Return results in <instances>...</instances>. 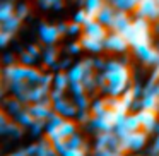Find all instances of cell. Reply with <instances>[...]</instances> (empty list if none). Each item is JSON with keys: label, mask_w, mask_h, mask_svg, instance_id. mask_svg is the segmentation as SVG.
Listing matches in <instances>:
<instances>
[{"label": "cell", "mask_w": 159, "mask_h": 156, "mask_svg": "<svg viewBox=\"0 0 159 156\" xmlns=\"http://www.w3.org/2000/svg\"><path fill=\"white\" fill-rule=\"evenodd\" d=\"M104 74L108 77V86L104 93L110 96H121L123 91L130 87V69L121 60H110L106 62Z\"/></svg>", "instance_id": "obj_1"}, {"label": "cell", "mask_w": 159, "mask_h": 156, "mask_svg": "<svg viewBox=\"0 0 159 156\" xmlns=\"http://www.w3.org/2000/svg\"><path fill=\"white\" fill-rule=\"evenodd\" d=\"M125 38L130 43V48H137L142 45H151L152 43V26L151 21L140 16H135L134 22H132V28L125 33Z\"/></svg>", "instance_id": "obj_2"}, {"label": "cell", "mask_w": 159, "mask_h": 156, "mask_svg": "<svg viewBox=\"0 0 159 156\" xmlns=\"http://www.w3.org/2000/svg\"><path fill=\"white\" fill-rule=\"evenodd\" d=\"M147 134L144 129H139V130H134L127 135V137L120 139V151L127 154L128 151H142L147 144Z\"/></svg>", "instance_id": "obj_3"}, {"label": "cell", "mask_w": 159, "mask_h": 156, "mask_svg": "<svg viewBox=\"0 0 159 156\" xmlns=\"http://www.w3.org/2000/svg\"><path fill=\"white\" fill-rule=\"evenodd\" d=\"M89 127L96 132H110V130H115L116 129V111L108 108L104 113L101 115H96L91 118L89 122Z\"/></svg>", "instance_id": "obj_4"}, {"label": "cell", "mask_w": 159, "mask_h": 156, "mask_svg": "<svg viewBox=\"0 0 159 156\" xmlns=\"http://www.w3.org/2000/svg\"><path fill=\"white\" fill-rule=\"evenodd\" d=\"M104 48L110 50V52H115V53H125L130 48V43H128V40L121 33L111 31L108 35V38L104 40Z\"/></svg>", "instance_id": "obj_5"}, {"label": "cell", "mask_w": 159, "mask_h": 156, "mask_svg": "<svg viewBox=\"0 0 159 156\" xmlns=\"http://www.w3.org/2000/svg\"><path fill=\"white\" fill-rule=\"evenodd\" d=\"M135 16L149 21H159V0H140L139 7L135 9Z\"/></svg>", "instance_id": "obj_6"}, {"label": "cell", "mask_w": 159, "mask_h": 156, "mask_svg": "<svg viewBox=\"0 0 159 156\" xmlns=\"http://www.w3.org/2000/svg\"><path fill=\"white\" fill-rule=\"evenodd\" d=\"M134 53L144 64H147V65H156L159 62V50L156 46H152V43L151 45H142V46L134 48Z\"/></svg>", "instance_id": "obj_7"}, {"label": "cell", "mask_w": 159, "mask_h": 156, "mask_svg": "<svg viewBox=\"0 0 159 156\" xmlns=\"http://www.w3.org/2000/svg\"><path fill=\"white\" fill-rule=\"evenodd\" d=\"M53 110L65 118H75L77 113H79L77 103L75 101H69L67 98H62V100L55 101V103H53Z\"/></svg>", "instance_id": "obj_8"}, {"label": "cell", "mask_w": 159, "mask_h": 156, "mask_svg": "<svg viewBox=\"0 0 159 156\" xmlns=\"http://www.w3.org/2000/svg\"><path fill=\"white\" fill-rule=\"evenodd\" d=\"M132 22H134V19L128 16L127 11H116V14H115V19H113V24H111L110 31H116V33H121V35H125V33H127L128 29L132 28Z\"/></svg>", "instance_id": "obj_9"}, {"label": "cell", "mask_w": 159, "mask_h": 156, "mask_svg": "<svg viewBox=\"0 0 159 156\" xmlns=\"http://www.w3.org/2000/svg\"><path fill=\"white\" fill-rule=\"evenodd\" d=\"M137 117H139V120H140V127L144 129L145 132H149V134H154L156 125H157V113L142 108V110L137 111Z\"/></svg>", "instance_id": "obj_10"}, {"label": "cell", "mask_w": 159, "mask_h": 156, "mask_svg": "<svg viewBox=\"0 0 159 156\" xmlns=\"http://www.w3.org/2000/svg\"><path fill=\"white\" fill-rule=\"evenodd\" d=\"M82 33H86V35H91V36H94V38H98V40H106L108 38V28L103 24V22H99L98 19H91V21H87L86 24H84V31Z\"/></svg>", "instance_id": "obj_11"}, {"label": "cell", "mask_w": 159, "mask_h": 156, "mask_svg": "<svg viewBox=\"0 0 159 156\" xmlns=\"http://www.w3.org/2000/svg\"><path fill=\"white\" fill-rule=\"evenodd\" d=\"M39 36H41V41L46 45H55L60 38V31L58 26L53 24H39Z\"/></svg>", "instance_id": "obj_12"}, {"label": "cell", "mask_w": 159, "mask_h": 156, "mask_svg": "<svg viewBox=\"0 0 159 156\" xmlns=\"http://www.w3.org/2000/svg\"><path fill=\"white\" fill-rule=\"evenodd\" d=\"M79 41L82 43L84 50H87V52H91V53H101L103 50H106L104 48L103 40H98V38H94V36H91V35H86V33L80 35Z\"/></svg>", "instance_id": "obj_13"}, {"label": "cell", "mask_w": 159, "mask_h": 156, "mask_svg": "<svg viewBox=\"0 0 159 156\" xmlns=\"http://www.w3.org/2000/svg\"><path fill=\"white\" fill-rule=\"evenodd\" d=\"M28 108H29V111L34 115V118H41V120H48V118L55 113L53 105H46V103H41V101L28 105Z\"/></svg>", "instance_id": "obj_14"}, {"label": "cell", "mask_w": 159, "mask_h": 156, "mask_svg": "<svg viewBox=\"0 0 159 156\" xmlns=\"http://www.w3.org/2000/svg\"><path fill=\"white\" fill-rule=\"evenodd\" d=\"M115 14H116V9L113 7V5L110 4V2H106V4L101 7L99 14H98V21L103 22L104 26H106L108 29L111 28V24H113V19H115Z\"/></svg>", "instance_id": "obj_15"}, {"label": "cell", "mask_w": 159, "mask_h": 156, "mask_svg": "<svg viewBox=\"0 0 159 156\" xmlns=\"http://www.w3.org/2000/svg\"><path fill=\"white\" fill-rule=\"evenodd\" d=\"M26 108V105L22 103L21 100H17L16 96L12 98H7V100L4 101V111H7L9 115H11L12 118H16L19 113H21L22 110Z\"/></svg>", "instance_id": "obj_16"}, {"label": "cell", "mask_w": 159, "mask_h": 156, "mask_svg": "<svg viewBox=\"0 0 159 156\" xmlns=\"http://www.w3.org/2000/svg\"><path fill=\"white\" fill-rule=\"evenodd\" d=\"M77 120H74V118H65L63 120V124L58 127V135H60V139H69L70 135H74L77 132V124H75Z\"/></svg>", "instance_id": "obj_17"}, {"label": "cell", "mask_w": 159, "mask_h": 156, "mask_svg": "<svg viewBox=\"0 0 159 156\" xmlns=\"http://www.w3.org/2000/svg\"><path fill=\"white\" fill-rule=\"evenodd\" d=\"M111 5H113L116 11H127V12H132L139 7L140 0H108Z\"/></svg>", "instance_id": "obj_18"}, {"label": "cell", "mask_w": 159, "mask_h": 156, "mask_svg": "<svg viewBox=\"0 0 159 156\" xmlns=\"http://www.w3.org/2000/svg\"><path fill=\"white\" fill-rule=\"evenodd\" d=\"M21 21L22 19L19 17L17 14L11 16L9 19L2 21V31H7V33H11V35L14 36V33H17V29L21 28Z\"/></svg>", "instance_id": "obj_19"}, {"label": "cell", "mask_w": 159, "mask_h": 156, "mask_svg": "<svg viewBox=\"0 0 159 156\" xmlns=\"http://www.w3.org/2000/svg\"><path fill=\"white\" fill-rule=\"evenodd\" d=\"M55 154H57V151L53 148V142L48 137H43L38 142V153H36V156H55Z\"/></svg>", "instance_id": "obj_20"}, {"label": "cell", "mask_w": 159, "mask_h": 156, "mask_svg": "<svg viewBox=\"0 0 159 156\" xmlns=\"http://www.w3.org/2000/svg\"><path fill=\"white\" fill-rule=\"evenodd\" d=\"M14 120L17 122V124L21 125L22 129H29V127H31L33 124H34V120H36V118H34V115H33L31 111H29V108L26 106L24 110H22L21 113H19L17 117L14 118Z\"/></svg>", "instance_id": "obj_21"}, {"label": "cell", "mask_w": 159, "mask_h": 156, "mask_svg": "<svg viewBox=\"0 0 159 156\" xmlns=\"http://www.w3.org/2000/svg\"><path fill=\"white\" fill-rule=\"evenodd\" d=\"M69 81L70 83H80L84 79V74H86V69H84L82 62H77L74 67H70L69 72Z\"/></svg>", "instance_id": "obj_22"}, {"label": "cell", "mask_w": 159, "mask_h": 156, "mask_svg": "<svg viewBox=\"0 0 159 156\" xmlns=\"http://www.w3.org/2000/svg\"><path fill=\"white\" fill-rule=\"evenodd\" d=\"M104 4H106L104 0H86V11L89 12L91 19H98V14Z\"/></svg>", "instance_id": "obj_23"}, {"label": "cell", "mask_w": 159, "mask_h": 156, "mask_svg": "<svg viewBox=\"0 0 159 156\" xmlns=\"http://www.w3.org/2000/svg\"><path fill=\"white\" fill-rule=\"evenodd\" d=\"M41 55H43V64H45V65H48V67H53L57 64L58 52H57V48L53 45H48V48H46Z\"/></svg>", "instance_id": "obj_24"}, {"label": "cell", "mask_w": 159, "mask_h": 156, "mask_svg": "<svg viewBox=\"0 0 159 156\" xmlns=\"http://www.w3.org/2000/svg\"><path fill=\"white\" fill-rule=\"evenodd\" d=\"M91 113L96 117V115H101L108 110V103H106V98H99V100H93L91 101V106H89Z\"/></svg>", "instance_id": "obj_25"}, {"label": "cell", "mask_w": 159, "mask_h": 156, "mask_svg": "<svg viewBox=\"0 0 159 156\" xmlns=\"http://www.w3.org/2000/svg\"><path fill=\"white\" fill-rule=\"evenodd\" d=\"M53 87L67 91L70 87V81H69V74L67 72H58L55 74V81H53Z\"/></svg>", "instance_id": "obj_26"}, {"label": "cell", "mask_w": 159, "mask_h": 156, "mask_svg": "<svg viewBox=\"0 0 159 156\" xmlns=\"http://www.w3.org/2000/svg\"><path fill=\"white\" fill-rule=\"evenodd\" d=\"M14 14H16L14 4H12L11 0H5L4 4H2V7H0V21H5V19H9Z\"/></svg>", "instance_id": "obj_27"}, {"label": "cell", "mask_w": 159, "mask_h": 156, "mask_svg": "<svg viewBox=\"0 0 159 156\" xmlns=\"http://www.w3.org/2000/svg\"><path fill=\"white\" fill-rule=\"evenodd\" d=\"M82 146H86L84 137H82V135H79L77 132L67 139V148H82Z\"/></svg>", "instance_id": "obj_28"}, {"label": "cell", "mask_w": 159, "mask_h": 156, "mask_svg": "<svg viewBox=\"0 0 159 156\" xmlns=\"http://www.w3.org/2000/svg\"><path fill=\"white\" fill-rule=\"evenodd\" d=\"M29 130L33 132V135H41L43 130H46V120H41V118H36L34 124L29 127Z\"/></svg>", "instance_id": "obj_29"}, {"label": "cell", "mask_w": 159, "mask_h": 156, "mask_svg": "<svg viewBox=\"0 0 159 156\" xmlns=\"http://www.w3.org/2000/svg\"><path fill=\"white\" fill-rule=\"evenodd\" d=\"M74 21L75 22H79V24H86L87 21H91V16H89V12L86 11V7L84 9H79V11L75 12V16H74Z\"/></svg>", "instance_id": "obj_30"}, {"label": "cell", "mask_w": 159, "mask_h": 156, "mask_svg": "<svg viewBox=\"0 0 159 156\" xmlns=\"http://www.w3.org/2000/svg\"><path fill=\"white\" fill-rule=\"evenodd\" d=\"M62 156H87V146H82V148H67V151Z\"/></svg>", "instance_id": "obj_31"}, {"label": "cell", "mask_w": 159, "mask_h": 156, "mask_svg": "<svg viewBox=\"0 0 159 156\" xmlns=\"http://www.w3.org/2000/svg\"><path fill=\"white\" fill-rule=\"evenodd\" d=\"M36 59H38V57H34L29 50H26V52L21 53V64H24V65H33V64L36 62Z\"/></svg>", "instance_id": "obj_32"}, {"label": "cell", "mask_w": 159, "mask_h": 156, "mask_svg": "<svg viewBox=\"0 0 159 156\" xmlns=\"http://www.w3.org/2000/svg\"><path fill=\"white\" fill-rule=\"evenodd\" d=\"M50 98H52V101L55 103V101L65 98V91H63V89H58V87H52V91H50Z\"/></svg>", "instance_id": "obj_33"}, {"label": "cell", "mask_w": 159, "mask_h": 156, "mask_svg": "<svg viewBox=\"0 0 159 156\" xmlns=\"http://www.w3.org/2000/svg\"><path fill=\"white\" fill-rule=\"evenodd\" d=\"M84 50V46H82V43L77 40V41H74V43H70L69 45V53H74V55H77V53H80Z\"/></svg>", "instance_id": "obj_34"}, {"label": "cell", "mask_w": 159, "mask_h": 156, "mask_svg": "<svg viewBox=\"0 0 159 156\" xmlns=\"http://www.w3.org/2000/svg\"><path fill=\"white\" fill-rule=\"evenodd\" d=\"M16 14H17L21 19H24L26 16L29 14V7H28L26 4H21V5H17V7H16Z\"/></svg>", "instance_id": "obj_35"}, {"label": "cell", "mask_w": 159, "mask_h": 156, "mask_svg": "<svg viewBox=\"0 0 159 156\" xmlns=\"http://www.w3.org/2000/svg\"><path fill=\"white\" fill-rule=\"evenodd\" d=\"M11 38H12L11 33L2 31V35H0V43H2V46H7V45H9V41H11Z\"/></svg>", "instance_id": "obj_36"}, {"label": "cell", "mask_w": 159, "mask_h": 156, "mask_svg": "<svg viewBox=\"0 0 159 156\" xmlns=\"http://www.w3.org/2000/svg\"><path fill=\"white\" fill-rule=\"evenodd\" d=\"M94 67H96V70H104L106 69V60L104 59H94Z\"/></svg>", "instance_id": "obj_37"}, {"label": "cell", "mask_w": 159, "mask_h": 156, "mask_svg": "<svg viewBox=\"0 0 159 156\" xmlns=\"http://www.w3.org/2000/svg\"><path fill=\"white\" fill-rule=\"evenodd\" d=\"M28 50H29V52H31L34 57H39V53H41V48H39L38 45H29Z\"/></svg>", "instance_id": "obj_38"}, {"label": "cell", "mask_w": 159, "mask_h": 156, "mask_svg": "<svg viewBox=\"0 0 159 156\" xmlns=\"http://www.w3.org/2000/svg\"><path fill=\"white\" fill-rule=\"evenodd\" d=\"M58 31H60V35H69V24H67V22H60Z\"/></svg>", "instance_id": "obj_39"}, {"label": "cell", "mask_w": 159, "mask_h": 156, "mask_svg": "<svg viewBox=\"0 0 159 156\" xmlns=\"http://www.w3.org/2000/svg\"><path fill=\"white\" fill-rule=\"evenodd\" d=\"M4 62H5V65H11V64H16V62H14V57H12L11 53H7V55H5V60H4Z\"/></svg>", "instance_id": "obj_40"}, {"label": "cell", "mask_w": 159, "mask_h": 156, "mask_svg": "<svg viewBox=\"0 0 159 156\" xmlns=\"http://www.w3.org/2000/svg\"><path fill=\"white\" fill-rule=\"evenodd\" d=\"M154 142H156V144L159 146V132H157V135H156V141H154Z\"/></svg>", "instance_id": "obj_41"}, {"label": "cell", "mask_w": 159, "mask_h": 156, "mask_svg": "<svg viewBox=\"0 0 159 156\" xmlns=\"http://www.w3.org/2000/svg\"><path fill=\"white\" fill-rule=\"evenodd\" d=\"M55 156H62V154H58V153H57V154H55Z\"/></svg>", "instance_id": "obj_42"}, {"label": "cell", "mask_w": 159, "mask_h": 156, "mask_svg": "<svg viewBox=\"0 0 159 156\" xmlns=\"http://www.w3.org/2000/svg\"><path fill=\"white\" fill-rule=\"evenodd\" d=\"M84 2H86V0H84Z\"/></svg>", "instance_id": "obj_43"}, {"label": "cell", "mask_w": 159, "mask_h": 156, "mask_svg": "<svg viewBox=\"0 0 159 156\" xmlns=\"http://www.w3.org/2000/svg\"><path fill=\"white\" fill-rule=\"evenodd\" d=\"M39 2H41V0H39Z\"/></svg>", "instance_id": "obj_44"}]
</instances>
